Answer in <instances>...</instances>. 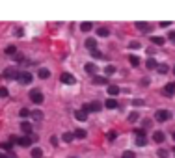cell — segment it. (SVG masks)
<instances>
[{
  "mask_svg": "<svg viewBox=\"0 0 175 158\" xmlns=\"http://www.w3.org/2000/svg\"><path fill=\"white\" fill-rule=\"evenodd\" d=\"M0 147H2V149H11L13 143L11 141H2V143H0Z\"/></svg>",
  "mask_w": 175,
  "mask_h": 158,
  "instance_id": "33",
  "label": "cell"
},
{
  "mask_svg": "<svg viewBox=\"0 0 175 158\" xmlns=\"http://www.w3.org/2000/svg\"><path fill=\"white\" fill-rule=\"evenodd\" d=\"M108 140H116V132H108Z\"/></svg>",
  "mask_w": 175,
  "mask_h": 158,
  "instance_id": "47",
  "label": "cell"
},
{
  "mask_svg": "<svg viewBox=\"0 0 175 158\" xmlns=\"http://www.w3.org/2000/svg\"><path fill=\"white\" fill-rule=\"evenodd\" d=\"M138 119H140V115H138V112H132V113L129 115V121H130V123H136Z\"/></svg>",
  "mask_w": 175,
  "mask_h": 158,
  "instance_id": "31",
  "label": "cell"
},
{
  "mask_svg": "<svg viewBox=\"0 0 175 158\" xmlns=\"http://www.w3.org/2000/svg\"><path fill=\"white\" fill-rule=\"evenodd\" d=\"M151 41H153V45H158V47H162L164 43H166V37H160V36H153V37H151Z\"/></svg>",
  "mask_w": 175,
  "mask_h": 158,
  "instance_id": "9",
  "label": "cell"
},
{
  "mask_svg": "<svg viewBox=\"0 0 175 158\" xmlns=\"http://www.w3.org/2000/svg\"><path fill=\"white\" fill-rule=\"evenodd\" d=\"M132 104H134V106H144V101H142V99H134Z\"/></svg>",
  "mask_w": 175,
  "mask_h": 158,
  "instance_id": "41",
  "label": "cell"
},
{
  "mask_svg": "<svg viewBox=\"0 0 175 158\" xmlns=\"http://www.w3.org/2000/svg\"><path fill=\"white\" fill-rule=\"evenodd\" d=\"M60 80H62L63 84H67V86H73V84L76 82V80H75V76L71 75V73H63V75L60 76Z\"/></svg>",
  "mask_w": 175,
  "mask_h": 158,
  "instance_id": "5",
  "label": "cell"
},
{
  "mask_svg": "<svg viewBox=\"0 0 175 158\" xmlns=\"http://www.w3.org/2000/svg\"><path fill=\"white\" fill-rule=\"evenodd\" d=\"M173 75H175V67H173Z\"/></svg>",
  "mask_w": 175,
  "mask_h": 158,
  "instance_id": "52",
  "label": "cell"
},
{
  "mask_svg": "<svg viewBox=\"0 0 175 158\" xmlns=\"http://www.w3.org/2000/svg\"><path fill=\"white\" fill-rule=\"evenodd\" d=\"M32 117H34L36 121H41V119H43V112H39V110H32Z\"/></svg>",
  "mask_w": 175,
  "mask_h": 158,
  "instance_id": "24",
  "label": "cell"
},
{
  "mask_svg": "<svg viewBox=\"0 0 175 158\" xmlns=\"http://www.w3.org/2000/svg\"><path fill=\"white\" fill-rule=\"evenodd\" d=\"M50 143L52 145H58V138H56V136H52V138H50Z\"/></svg>",
  "mask_w": 175,
  "mask_h": 158,
  "instance_id": "46",
  "label": "cell"
},
{
  "mask_svg": "<svg viewBox=\"0 0 175 158\" xmlns=\"http://www.w3.org/2000/svg\"><path fill=\"white\" fill-rule=\"evenodd\" d=\"M106 82H108V80H106L104 76H97V75L93 76V84H95V86H104Z\"/></svg>",
  "mask_w": 175,
  "mask_h": 158,
  "instance_id": "13",
  "label": "cell"
},
{
  "mask_svg": "<svg viewBox=\"0 0 175 158\" xmlns=\"http://www.w3.org/2000/svg\"><path fill=\"white\" fill-rule=\"evenodd\" d=\"M145 132H147L145 129H138L136 130V136H138V138H145Z\"/></svg>",
  "mask_w": 175,
  "mask_h": 158,
  "instance_id": "35",
  "label": "cell"
},
{
  "mask_svg": "<svg viewBox=\"0 0 175 158\" xmlns=\"http://www.w3.org/2000/svg\"><path fill=\"white\" fill-rule=\"evenodd\" d=\"M6 54H8V56H15V54H17V48H15L13 45L6 47Z\"/></svg>",
  "mask_w": 175,
  "mask_h": 158,
  "instance_id": "26",
  "label": "cell"
},
{
  "mask_svg": "<svg viewBox=\"0 0 175 158\" xmlns=\"http://www.w3.org/2000/svg\"><path fill=\"white\" fill-rule=\"evenodd\" d=\"M17 143H19L21 147H30V145H32V138H30V136H23V138L17 140Z\"/></svg>",
  "mask_w": 175,
  "mask_h": 158,
  "instance_id": "8",
  "label": "cell"
},
{
  "mask_svg": "<svg viewBox=\"0 0 175 158\" xmlns=\"http://www.w3.org/2000/svg\"><path fill=\"white\" fill-rule=\"evenodd\" d=\"M86 47L90 48V50H95V47H97V41H95L93 37H90V39H86Z\"/></svg>",
  "mask_w": 175,
  "mask_h": 158,
  "instance_id": "20",
  "label": "cell"
},
{
  "mask_svg": "<svg viewBox=\"0 0 175 158\" xmlns=\"http://www.w3.org/2000/svg\"><path fill=\"white\" fill-rule=\"evenodd\" d=\"M73 134H75V138H78V140H84V138H86V136H88L84 129H76V130H75Z\"/></svg>",
  "mask_w": 175,
  "mask_h": 158,
  "instance_id": "18",
  "label": "cell"
},
{
  "mask_svg": "<svg viewBox=\"0 0 175 158\" xmlns=\"http://www.w3.org/2000/svg\"><path fill=\"white\" fill-rule=\"evenodd\" d=\"M43 99H45V97H43V93H41L39 89H32V91H30V101L34 102V104H41Z\"/></svg>",
  "mask_w": 175,
  "mask_h": 158,
  "instance_id": "2",
  "label": "cell"
},
{
  "mask_svg": "<svg viewBox=\"0 0 175 158\" xmlns=\"http://www.w3.org/2000/svg\"><path fill=\"white\" fill-rule=\"evenodd\" d=\"M170 24H171V20H162V23H160V26H162V28H168Z\"/></svg>",
  "mask_w": 175,
  "mask_h": 158,
  "instance_id": "43",
  "label": "cell"
},
{
  "mask_svg": "<svg viewBox=\"0 0 175 158\" xmlns=\"http://www.w3.org/2000/svg\"><path fill=\"white\" fill-rule=\"evenodd\" d=\"M173 141H175V132H173Z\"/></svg>",
  "mask_w": 175,
  "mask_h": 158,
  "instance_id": "51",
  "label": "cell"
},
{
  "mask_svg": "<svg viewBox=\"0 0 175 158\" xmlns=\"http://www.w3.org/2000/svg\"><path fill=\"white\" fill-rule=\"evenodd\" d=\"M19 115H21V117H30V115H32V110H28V108H23V110L19 112Z\"/></svg>",
  "mask_w": 175,
  "mask_h": 158,
  "instance_id": "30",
  "label": "cell"
},
{
  "mask_svg": "<svg viewBox=\"0 0 175 158\" xmlns=\"http://www.w3.org/2000/svg\"><path fill=\"white\" fill-rule=\"evenodd\" d=\"M149 126H151V121H149V119H145V121H144V129L147 130V129H149Z\"/></svg>",
  "mask_w": 175,
  "mask_h": 158,
  "instance_id": "45",
  "label": "cell"
},
{
  "mask_svg": "<svg viewBox=\"0 0 175 158\" xmlns=\"http://www.w3.org/2000/svg\"><path fill=\"white\" fill-rule=\"evenodd\" d=\"M119 91H121V89H119L117 86H108V95H110L112 99L116 97V95H119Z\"/></svg>",
  "mask_w": 175,
  "mask_h": 158,
  "instance_id": "14",
  "label": "cell"
},
{
  "mask_svg": "<svg viewBox=\"0 0 175 158\" xmlns=\"http://www.w3.org/2000/svg\"><path fill=\"white\" fill-rule=\"evenodd\" d=\"M50 76V71L49 69H39V78L43 80V78H49Z\"/></svg>",
  "mask_w": 175,
  "mask_h": 158,
  "instance_id": "27",
  "label": "cell"
},
{
  "mask_svg": "<svg viewBox=\"0 0 175 158\" xmlns=\"http://www.w3.org/2000/svg\"><path fill=\"white\" fill-rule=\"evenodd\" d=\"M84 71L88 73V75H97V65H95V63H86V65H84Z\"/></svg>",
  "mask_w": 175,
  "mask_h": 158,
  "instance_id": "7",
  "label": "cell"
},
{
  "mask_svg": "<svg viewBox=\"0 0 175 158\" xmlns=\"http://www.w3.org/2000/svg\"><path fill=\"white\" fill-rule=\"evenodd\" d=\"M0 158H6V154H2V153H0Z\"/></svg>",
  "mask_w": 175,
  "mask_h": 158,
  "instance_id": "50",
  "label": "cell"
},
{
  "mask_svg": "<svg viewBox=\"0 0 175 158\" xmlns=\"http://www.w3.org/2000/svg\"><path fill=\"white\" fill-rule=\"evenodd\" d=\"M41 154H43V151L39 147H34V149H32V158H41Z\"/></svg>",
  "mask_w": 175,
  "mask_h": 158,
  "instance_id": "25",
  "label": "cell"
},
{
  "mask_svg": "<svg viewBox=\"0 0 175 158\" xmlns=\"http://www.w3.org/2000/svg\"><path fill=\"white\" fill-rule=\"evenodd\" d=\"M15 60H17V61H24V56L21 54V52H17V54H15Z\"/></svg>",
  "mask_w": 175,
  "mask_h": 158,
  "instance_id": "42",
  "label": "cell"
},
{
  "mask_svg": "<svg viewBox=\"0 0 175 158\" xmlns=\"http://www.w3.org/2000/svg\"><path fill=\"white\" fill-rule=\"evenodd\" d=\"M121 158H136V154H134V153H132V151H125V153H123V156H121Z\"/></svg>",
  "mask_w": 175,
  "mask_h": 158,
  "instance_id": "34",
  "label": "cell"
},
{
  "mask_svg": "<svg viewBox=\"0 0 175 158\" xmlns=\"http://www.w3.org/2000/svg\"><path fill=\"white\" fill-rule=\"evenodd\" d=\"M129 61H130V65H134V67H136V65H140V58H138V56H134V54H130V56H129Z\"/></svg>",
  "mask_w": 175,
  "mask_h": 158,
  "instance_id": "23",
  "label": "cell"
},
{
  "mask_svg": "<svg viewBox=\"0 0 175 158\" xmlns=\"http://www.w3.org/2000/svg\"><path fill=\"white\" fill-rule=\"evenodd\" d=\"M9 95V91L6 89V88H0V99H4V97H8Z\"/></svg>",
  "mask_w": 175,
  "mask_h": 158,
  "instance_id": "38",
  "label": "cell"
},
{
  "mask_svg": "<svg viewBox=\"0 0 175 158\" xmlns=\"http://www.w3.org/2000/svg\"><path fill=\"white\" fill-rule=\"evenodd\" d=\"M62 140H63L65 143H71V141L75 140V134H73V132H63V136H62Z\"/></svg>",
  "mask_w": 175,
  "mask_h": 158,
  "instance_id": "15",
  "label": "cell"
},
{
  "mask_svg": "<svg viewBox=\"0 0 175 158\" xmlns=\"http://www.w3.org/2000/svg\"><path fill=\"white\" fill-rule=\"evenodd\" d=\"M104 106H106L108 110H114V108H117V101L110 97V99H106V102H104Z\"/></svg>",
  "mask_w": 175,
  "mask_h": 158,
  "instance_id": "11",
  "label": "cell"
},
{
  "mask_svg": "<svg viewBox=\"0 0 175 158\" xmlns=\"http://www.w3.org/2000/svg\"><path fill=\"white\" fill-rule=\"evenodd\" d=\"M171 117V113L168 112V110H158L157 113H155V119L157 121H160V123H164V121H168Z\"/></svg>",
  "mask_w": 175,
  "mask_h": 158,
  "instance_id": "4",
  "label": "cell"
},
{
  "mask_svg": "<svg viewBox=\"0 0 175 158\" xmlns=\"http://www.w3.org/2000/svg\"><path fill=\"white\" fill-rule=\"evenodd\" d=\"M19 73H21V71H17L15 67H8V69L4 71V76H6V78H17Z\"/></svg>",
  "mask_w": 175,
  "mask_h": 158,
  "instance_id": "6",
  "label": "cell"
},
{
  "mask_svg": "<svg viewBox=\"0 0 175 158\" xmlns=\"http://www.w3.org/2000/svg\"><path fill=\"white\" fill-rule=\"evenodd\" d=\"M91 56H93V58H97V60H99V58H103V52L95 48V50H91Z\"/></svg>",
  "mask_w": 175,
  "mask_h": 158,
  "instance_id": "32",
  "label": "cell"
},
{
  "mask_svg": "<svg viewBox=\"0 0 175 158\" xmlns=\"http://www.w3.org/2000/svg\"><path fill=\"white\" fill-rule=\"evenodd\" d=\"M17 80H19L21 84H32V80H34V78H32V75H30L28 71H21L19 76H17Z\"/></svg>",
  "mask_w": 175,
  "mask_h": 158,
  "instance_id": "3",
  "label": "cell"
},
{
  "mask_svg": "<svg viewBox=\"0 0 175 158\" xmlns=\"http://www.w3.org/2000/svg\"><path fill=\"white\" fill-rule=\"evenodd\" d=\"M157 69H158V73H160V75H166V73L170 71V69H168V65H166V63H160V65H158Z\"/></svg>",
  "mask_w": 175,
  "mask_h": 158,
  "instance_id": "28",
  "label": "cell"
},
{
  "mask_svg": "<svg viewBox=\"0 0 175 158\" xmlns=\"http://www.w3.org/2000/svg\"><path fill=\"white\" fill-rule=\"evenodd\" d=\"M153 140H155L157 143H162L164 140H166V136H164V132H160V130H157L155 134H153Z\"/></svg>",
  "mask_w": 175,
  "mask_h": 158,
  "instance_id": "12",
  "label": "cell"
},
{
  "mask_svg": "<svg viewBox=\"0 0 175 158\" xmlns=\"http://www.w3.org/2000/svg\"><path fill=\"white\" fill-rule=\"evenodd\" d=\"M145 143H147V140H145V138H138V140H136V145H138V147H144Z\"/></svg>",
  "mask_w": 175,
  "mask_h": 158,
  "instance_id": "36",
  "label": "cell"
},
{
  "mask_svg": "<svg viewBox=\"0 0 175 158\" xmlns=\"http://www.w3.org/2000/svg\"><path fill=\"white\" fill-rule=\"evenodd\" d=\"M15 34L21 37V36H23V28H17V30H15Z\"/></svg>",
  "mask_w": 175,
  "mask_h": 158,
  "instance_id": "48",
  "label": "cell"
},
{
  "mask_svg": "<svg viewBox=\"0 0 175 158\" xmlns=\"http://www.w3.org/2000/svg\"><path fill=\"white\" fill-rule=\"evenodd\" d=\"M129 47H130V48H140V43H138V41H130Z\"/></svg>",
  "mask_w": 175,
  "mask_h": 158,
  "instance_id": "40",
  "label": "cell"
},
{
  "mask_svg": "<svg viewBox=\"0 0 175 158\" xmlns=\"http://www.w3.org/2000/svg\"><path fill=\"white\" fill-rule=\"evenodd\" d=\"M101 110H103V104L97 102V101H95V102H90V104L86 102L84 106H82V112H86V113H88V112H101Z\"/></svg>",
  "mask_w": 175,
  "mask_h": 158,
  "instance_id": "1",
  "label": "cell"
},
{
  "mask_svg": "<svg viewBox=\"0 0 175 158\" xmlns=\"http://www.w3.org/2000/svg\"><path fill=\"white\" fill-rule=\"evenodd\" d=\"M91 28H93L91 23H82V24H80V30H82V32H90Z\"/></svg>",
  "mask_w": 175,
  "mask_h": 158,
  "instance_id": "29",
  "label": "cell"
},
{
  "mask_svg": "<svg viewBox=\"0 0 175 158\" xmlns=\"http://www.w3.org/2000/svg\"><path fill=\"white\" fill-rule=\"evenodd\" d=\"M21 130H23L24 134H28V136H30V132H32V125H30V123H26V121H24V123H21Z\"/></svg>",
  "mask_w": 175,
  "mask_h": 158,
  "instance_id": "19",
  "label": "cell"
},
{
  "mask_svg": "<svg viewBox=\"0 0 175 158\" xmlns=\"http://www.w3.org/2000/svg\"><path fill=\"white\" fill-rule=\"evenodd\" d=\"M108 34H110V32H108V28H104V26H101L99 30H97V36L99 37H106Z\"/></svg>",
  "mask_w": 175,
  "mask_h": 158,
  "instance_id": "22",
  "label": "cell"
},
{
  "mask_svg": "<svg viewBox=\"0 0 175 158\" xmlns=\"http://www.w3.org/2000/svg\"><path fill=\"white\" fill-rule=\"evenodd\" d=\"M157 154H158V158H168V151L166 149H160Z\"/></svg>",
  "mask_w": 175,
  "mask_h": 158,
  "instance_id": "37",
  "label": "cell"
},
{
  "mask_svg": "<svg viewBox=\"0 0 175 158\" xmlns=\"http://www.w3.org/2000/svg\"><path fill=\"white\" fill-rule=\"evenodd\" d=\"M104 71H106V75H114V73H116V67H114V65H108Z\"/></svg>",
  "mask_w": 175,
  "mask_h": 158,
  "instance_id": "39",
  "label": "cell"
},
{
  "mask_svg": "<svg viewBox=\"0 0 175 158\" xmlns=\"http://www.w3.org/2000/svg\"><path fill=\"white\" fill-rule=\"evenodd\" d=\"M164 93H166V95H173L175 93V82L166 84V86H164Z\"/></svg>",
  "mask_w": 175,
  "mask_h": 158,
  "instance_id": "10",
  "label": "cell"
},
{
  "mask_svg": "<svg viewBox=\"0 0 175 158\" xmlns=\"http://www.w3.org/2000/svg\"><path fill=\"white\" fill-rule=\"evenodd\" d=\"M168 37H170V41H173V43H175V32H170Z\"/></svg>",
  "mask_w": 175,
  "mask_h": 158,
  "instance_id": "44",
  "label": "cell"
},
{
  "mask_svg": "<svg viewBox=\"0 0 175 158\" xmlns=\"http://www.w3.org/2000/svg\"><path fill=\"white\" fill-rule=\"evenodd\" d=\"M173 154H175V149H173Z\"/></svg>",
  "mask_w": 175,
  "mask_h": 158,
  "instance_id": "53",
  "label": "cell"
},
{
  "mask_svg": "<svg viewBox=\"0 0 175 158\" xmlns=\"http://www.w3.org/2000/svg\"><path fill=\"white\" fill-rule=\"evenodd\" d=\"M157 67H158L157 60H155V58H149V60H147V69H157Z\"/></svg>",
  "mask_w": 175,
  "mask_h": 158,
  "instance_id": "21",
  "label": "cell"
},
{
  "mask_svg": "<svg viewBox=\"0 0 175 158\" xmlns=\"http://www.w3.org/2000/svg\"><path fill=\"white\" fill-rule=\"evenodd\" d=\"M136 28L142 30V32H151V26L147 23H142V20H140V23H136Z\"/></svg>",
  "mask_w": 175,
  "mask_h": 158,
  "instance_id": "17",
  "label": "cell"
},
{
  "mask_svg": "<svg viewBox=\"0 0 175 158\" xmlns=\"http://www.w3.org/2000/svg\"><path fill=\"white\" fill-rule=\"evenodd\" d=\"M75 117L78 119V121H86V119H88V113L82 112V110H76V112H75Z\"/></svg>",
  "mask_w": 175,
  "mask_h": 158,
  "instance_id": "16",
  "label": "cell"
},
{
  "mask_svg": "<svg viewBox=\"0 0 175 158\" xmlns=\"http://www.w3.org/2000/svg\"><path fill=\"white\" fill-rule=\"evenodd\" d=\"M142 86H149V80L147 78H142Z\"/></svg>",
  "mask_w": 175,
  "mask_h": 158,
  "instance_id": "49",
  "label": "cell"
}]
</instances>
